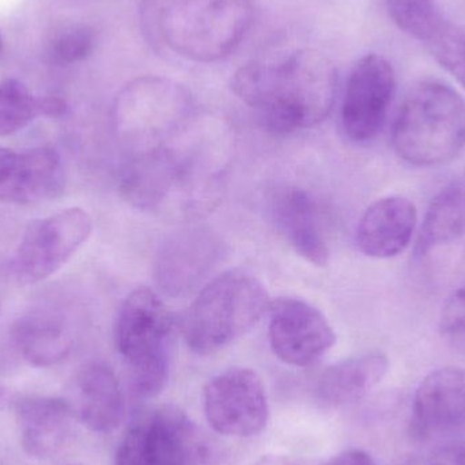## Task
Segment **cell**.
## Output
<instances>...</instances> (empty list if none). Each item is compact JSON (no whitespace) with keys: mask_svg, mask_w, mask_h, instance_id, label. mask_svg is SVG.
<instances>
[{"mask_svg":"<svg viewBox=\"0 0 465 465\" xmlns=\"http://www.w3.org/2000/svg\"><path fill=\"white\" fill-rule=\"evenodd\" d=\"M322 465H377L373 456L366 450H350L339 453Z\"/></svg>","mask_w":465,"mask_h":465,"instance_id":"27","label":"cell"},{"mask_svg":"<svg viewBox=\"0 0 465 465\" xmlns=\"http://www.w3.org/2000/svg\"><path fill=\"white\" fill-rule=\"evenodd\" d=\"M174 322L153 290H134L120 306L114 338L127 365L131 387L141 398H153L165 388L171 373Z\"/></svg>","mask_w":465,"mask_h":465,"instance_id":"6","label":"cell"},{"mask_svg":"<svg viewBox=\"0 0 465 465\" xmlns=\"http://www.w3.org/2000/svg\"><path fill=\"white\" fill-rule=\"evenodd\" d=\"M440 322L448 343L465 357V289L458 290L447 301Z\"/></svg>","mask_w":465,"mask_h":465,"instance_id":"26","label":"cell"},{"mask_svg":"<svg viewBox=\"0 0 465 465\" xmlns=\"http://www.w3.org/2000/svg\"><path fill=\"white\" fill-rule=\"evenodd\" d=\"M67 111V104L59 97H38L40 116L60 117Z\"/></svg>","mask_w":465,"mask_h":465,"instance_id":"29","label":"cell"},{"mask_svg":"<svg viewBox=\"0 0 465 465\" xmlns=\"http://www.w3.org/2000/svg\"><path fill=\"white\" fill-rule=\"evenodd\" d=\"M428 465H465V447L450 445L442 448L430 459Z\"/></svg>","mask_w":465,"mask_h":465,"instance_id":"28","label":"cell"},{"mask_svg":"<svg viewBox=\"0 0 465 465\" xmlns=\"http://www.w3.org/2000/svg\"><path fill=\"white\" fill-rule=\"evenodd\" d=\"M396 154L412 166L433 168L465 149V98L440 81H422L407 93L392 134Z\"/></svg>","mask_w":465,"mask_h":465,"instance_id":"3","label":"cell"},{"mask_svg":"<svg viewBox=\"0 0 465 465\" xmlns=\"http://www.w3.org/2000/svg\"><path fill=\"white\" fill-rule=\"evenodd\" d=\"M272 214L276 229L295 253L316 267L328 264L330 248L322 214L316 199L308 191L298 187L279 191L272 201Z\"/></svg>","mask_w":465,"mask_h":465,"instance_id":"17","label":"cell"},{"mask_svg":"<svg viewBox=\"0 0 465 465\" xmlns=\"http://www.w3.org/2000/svg\"><path fill=\"white\" fill-rule=\"evenodd\" d=\"M67 401L76 422L93 433H114L123 423L124 395L116 374L106 363L84 365L74 380Z\"/></svg>","mask_w":465,"mask_h":465,"instance_id":"15","label":"cell"},{"mask_svg":"<svg viewBox=\"0 0 465 465\" xmlns=\"http://www.w3.org/2000/svg\"><path fill=\"white\" fill-rule=\"evenodd\" d=\"M5 388H3L2 385H0V410H2L3 407H5Z\"/></svg>","mask_w":465,"mask_h":465,"instance_id":"30","label":"cell"},{"mask_svg":"<svg viewBox=\"0 0 465 465\" xmlns=\"http://www.w3.org/2000/svg\"><path fill=\"white\" fill-rule=\"evenodd\" d=\"M13 341L19 355L35 368H51L73 350L74 336L67 320L54 311H35L16 320Z\"/></svg>","mask_w":465,"mask_h":465,"instance_id":"19","label":"cell"},{"mask_svg":"<svg viewBox=\"0 0 465 465\" xmlns=\"http://www.w3.org/2000/svg\"><path fill=\"white\" fill-rule=\"evenodd\" d=\"M268 312L271 349L286 365H312L336 343L327 317L301 298H279L270 303Z\"/></svg>","mask_w":465,"mask_h":465,"instance_id":"12","label":"cell"},{"mask_svg":"<svg viewBox=\"0 0 465 465\" xmlns=\"http://www.w3.org/2000/svg\"><path fill=\"white\" fill-rule=\"evenodd\" d=\"M64 191L62 157L54 147L15 152L0 147V202L35 204Z\"/></svg>","mask_w":465,"mask_h":465,"instance_id":"13","label":"cell"},{"mask_svg":"<svg viewBox=\"0 0 465 465\" xmlns=\"http://www.w3.org/2000/svg\"><path fill=\"white\" fill-rule=\"evenodd\" d=\"M251 0H142L150 45L195 63L225 59L253 25Z\"/></svg>","mask_w":465,"mask_h":465,"instance_id":"2","label":"cell"},{"mask_svg":"<svg viewBox=\"0 0 465 465\" xmlns=\"http://www.w3.org/2000/svg\"><path fill=\"white\" fill-rule=\"evenodd\" d=\"M225 254V242L212 229H182L169 235L158 249L155 284L169 297H185L201 286Z\"/></svg>","mask_w":465,"mask_h":465,"instance_id":"10","label":"cell"},{"mask_svg":"<svg viewBox=\"0 0 465 465\" xmlns=\"http://www.w3.org/2000/svg\"><path fill=\"white\" fill-rule=\"evenodd\" d=\"M22 450L33 459L56 456L73 436L75 415L67 399L26 396L15 403Z\"/></svg>","mask_w":465,"mask_h":465,"instance_id":"16","label":"cell"},{"mask_svg":"<svg viewBox=\"0 0 465 465\" xmlns=\"http://www.w3.org/2000/svg\"><path fill=\"white\" fill-rule=\"evenodd\" d=\"M214 450L198 426L176 407L147 412L128 428L114 465H209Z\"/></svg>","mask_w":465,"mask_h":465,"instance_id":"7","label":"cell"},{"mask_svg":"<svg viewBox=\"0 0 465 465\" xmlns=\"http://www.w3.org/2000/svg\"><path fill=\"white\" fill-rule=\"evenodd\" d=\"M93 221L81 207H70L35 221L25 232L11 260L13 278L33 284L49 278L86 242Z\"/></svg>","mask_w":465,"mask_h":465,"instance_id":"8","label":"cell"},{"mask_svg":"<svg viewBox=\"0 0 465 465\" xmlns=\"http://www.w3.org/2000/svg\"><path fill=\"white\" fill-rule=\"evenodd\" d=\"M193 94L165 76H141L114 100V127L127 157L166 149L195 116Z\"/></svg>","mask_w":465,"mask_h":465,"instance_id":"4","label":"cell"},{"mask_svg":"<svg viewBox=\"0 0 465 465\" xmlns=\"http://www.w3.org/2000/svg\"><path fill=\"white\" fill-rule=\"evenodd\" d=\"M465 232V179L450 183L431 201L420 237L418 256L458 240Z\"/></svg>","mask_w":465,"mask_h":465,"instance_id":"21","label":"cell"},{"mask_svg":"<svg viewBox=\"0 0 465 465\" xmlns=\"http://www.w3.org/2000/svg\"><path fill=\"white\" fill-rule=\"evenodd\" d=\"M465 426V371L442 368L429 374L415 392L412 433L420 439L450 433Z\"/></svg>","mask_w":465,"mask_h":465,"instance_id":"14","label":"cell"},{"mask_svg":"<svg viewBox=\"0 0 465 465\" xmlns=\"http://www.w3.org/2000/svg\"><path fill=\"white\" fill-rule=\"evenodd\" d=\"M399 29L422 43H430L445 25L436 0H385Z\"/></svg>","mask_w":465,"mask_h":465,"instance_id":"22","label":"cell"},{"mask_svg":"<svg viewBox=\"0 0 465 465\" xmlns=\"http://www.w3.org/2000/svg\"><path fill=\"white\" fill-rule=\"evenodd\" d=\"M434 59L465 89V26L445 22L428 43Z\"/></svg>","mask_w":465,"mask_h":465,"instance_id":"24","label":"cell"},{"mask_svg":"<svg viewBox=\"0 0 465 465\" xmlns=\"http://www.w3.org/2000/svg\"><path fill=\"white\" fill-rule=\"evenodd\" d=\"M417 223V209L409 199L396 195L379 199L358 223V248L374 259L398 256L411 242Z\"/></svg>","mask_w":465,"mask_h":465,"instance_id":"18","label":"cell"},{"mask_svg":"<svg viewBox=\"0 0 465 465\" xmlns=\"http://www.w3.org/2000/svg\"><path fill=\"white\" fill-rule=\"evenodd\" d=\"M38 116V98L22 82H0V136L19 133Z\"/></svg>","mask_w":465,"mask_h":465,"instance_id":"23","label":"cell"},{"mask_svg":"<svg viewBox=\"0 0 465 465\" xmlns=\"http://www.w3.org/2000/svg\"><path fill=\"white\" fill-rule=\"evenodd\" d=\"M390 361L381 352L358 355L328 366L317 382V399L328 407H343L365 398L387 376Z\"/></svg>","mask_w":465,"mask_h":465,"instance_id":"20","label":"cell"},{"mask_svg":"<svg viewBox=\"0 0 465 465\" xmlns=\"http://www.w3.org/2000/svg\"><path fill=\"white\" fill-rule=\"evenodd\" d=\"M97 37L92 27L84 25L65 27L54 37L52 52L57 62L64 64L84 62L94 51Z\"/></svg>","mask_w":465,"mask_h":465,"instance_id":"25","label":"cell"},{"mask_svg":"<svg viewBox=\"0 0 465 465\" xmlns=\"http://www.w3.org/2000/svg\"><path fill=\"white\" fill-rule=\"evenodd\" d=\"M204 415L215 433L251 439L264 430L270 418L267 392L256 371L232 368L204 388Z\"/></svg>","mask_w":465,"mask_h":465,"instance_id":"9","label":"cell"},{"mask_svg":"<svg viewBox=\"0 0 465 465\" xmlns=\"http://www.w3.org/2000/svg\"><path fill=\"white\" fill-rule=\"evenodd\" d=\"M2 45H3L2 35H0V52H2Z\"/></svg>","mask_w":465,"mask_h":465,"instance_id":"31","label":"cell"},{"mask_svg":"<svg viewBox=\"0 0 465 465\" xmlns=\"http://www.w3.org/2000/svg\"><path fill=\"white\" fill-rule=\"evenodd\" d=\"M338 73L316 49H301L281 63H249L232 79L234 94L273 134L320 124L336 98Z\"/></svg>","mask_w":465,"mask_h":465,"instance_id":"1","label":"cell"},{"mask_svg":"<svg viewBox=\"0 0 465 465\" xmlns=\"http://www.w3.org/2000/svg\"><path fill=\"white\" fill-rule=\"evenodd\" d=\"M264 284L245 271L232 270L210 281L183 320L187 346L199 355L225 349L248 333L270 309Z\"/></svg>","mask_w":465,"mask_h":465,"instance_id":"5","label":"cell"},{"mask_svg":"<svg viewBox=\"0 0 465 465\" xmlns=\"http://www.w3.org/2000/svg\"><path fill=\"white\" fill-rule=\"evenodd\" d=\"M390 60L371 54L352 67L341 104V125L351 141H371L381 131L395 95Z\"/></svg>","mask_w":465,"mask_h":465,"instance_id":"11","label":"cell"}]
</instances>
